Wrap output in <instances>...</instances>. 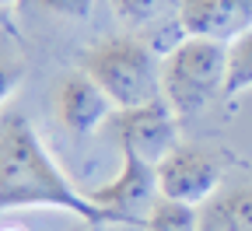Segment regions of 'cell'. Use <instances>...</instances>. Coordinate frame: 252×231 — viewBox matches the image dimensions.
Here are the masks:
<instances>
[{
    "instance_id": "obj_6",
    "label": "cell",
    "mask_w": 252,
    "mask_h": 231,
    "mask_svg": "<svg viewBox=\"0 0 252 231\" xmlns=\"http://www.w3.org/2000/svg\"><path fill=\"white\" fill-rule=\"evenodd\" d=\"M119 154H123L119 175L98 189H88V200L94 207L116 214L126 228H144V217L158 200V172L151 161H144L130 151H119Z\"/></svg>"
},
{
    "instance_id": "obj_16",
    "label": "cell",
    "mask_w": 252,
    "mask_h": 231,
    "mask_svg": "<svg viewBox=\"0 0 252 231\" xmlns=\"http://www.w3.org/2000/svg\"><path fill=\"white\" fill-rule=\"evenodd\" d=\"M0 231H21V228H0Z\"/></svg>"
},
{
    "instance_id": "obj_11",
    "label": "cell",
    "mask_w": 252,
    "mask_h": 231,
    "mask_svg": "<svg viewBox=\"0 0 252 231\" xmlns=\"http://www.w3.org/2000/svg\"><path fill=\"white\" fill-rule=\"evenodd\" d=\"M242 91H252V32L228 42V88L224 98H238Z\"/></svg>"
},
{
    "instance_id": "obj_8",
    "label": "cell",
    "mask_w": 252,
    "mask_h": 231,
    "mask_svg": "<svg viewBox=\"0 0 252 231\" xmlns=\"http://www.w3.org/2000/svg\"><path fill=\"white\" fill-rule=\"evenodd\" d=\"M179 25L186 35L235 42L252 32V0H179Z\"/></svg>"
},
{
    "instance_id": "obj_15",
    "label": "cell",
    "mask_w": 252,
    "mask_h": 231,
    "mask_svg": "<svg viewBox=\"0 0 252 231\" xmlns=\"http://www.w3.org/2000/svg\"><path fill=\"white\" fill-rule=\"evenodd\" d=\"M14 4H18V0H0V21H4V18L14 11Z\"/></svg>"
},
{
    "instance_id": "obj_5",
    "label": "cell",
    "mask_w": 252,
    "mask_h": 231,
    "mask_svg": "<svg viewBox=\"0 0 252 231\" xmlns=\"http://www.w3.org/2000/svg\"><path fill=\"white\" fill-rule=\"evenodd\" d=\"M109 130L119 144V151H130L151 165H158L168 151H175L179 140V116L165 98L137 109H116L109 119Z\"/></svg>"
},
{
    "instance_id": "obj_2",
    "label": "cell",
    "mask_w": 252,
    "mask_h": 231,
    "mask_svg": "<svg viewBox=\"0 0 252 231\" xmlns=\"http://www.w3.org/2000/svg\"><path fill=\"white\" fill-rule=\"evenodd\" d=\"M77 67L98 84L116 109H137L161 98V60L133 35H105L81 49Z\"/></svg>"
},
{
    "instance_id": "obj_3",
    "label": "cell",
    "mask_w": 252,
    "mask_h": 231,
    "mask_svg": "<svg viewBox=\"0 0 252 231\" xmlns=\"http://www.w3.org/2000/svg\"><path fill=\"white\" fill-rule=\"evenodd\" d=\"M228 88V42L186 35L161 60V98L179 119L203 112L224 98Z\"/></svg>"
},
{
    "instance_id": "obj_4",
    "label": "cell",
    "mask_w": 252,
    "mask_h": 231,
    "mask_svg": "<svg viewBox=\"0 0 252 231\" xmlns=\"http://www.w3.org/2000/svg\"><path fill=\"white\" fill-rule=\"evenodd\" d=\"M242 158L220 144H179L154 165L158 172V196L179 203L203 207L210 196L224 186Z\"/></svg>"
},
{
    "instance_id": "obj_10",
    "label": "cell",
    "mask_w": 252,
    "mask_h": 231,
    "mask_svg": "<svg viewBox=\"0 0 252 231\" xmlns=\"http://www.w3.org/2000/svg\"><path fill=\"white\" fill-rule=\"evenodd\" d=\"M144 231H200V207L158 196L144 217Z\"/></svg>"
},
{
    "instance_id": "obj_13",
    "label": "cell",
    "mask_w": 252,
    "mask_h": 231,
    "mask_svg": "<svg viewBox=\"0 0 252 231\" xmlns=\"http://www.w3.org/2000/svg\"><path fill=\"white\" fill-rule=\"evenodd\" d=\"M109 4L126 28H144V25L158 21L172 4L179 7V0H109Z\"/></svg>"
},
{
    "instance_id": "obj_7",
    "label": "cell",
    "mask_w": 252,
    "mask_h": 231,
    "mask_svg": "<svg viewBox=\"0 0 252 231\" xmlns=\"http://www.w3.org/2000/svg\"><path fill=\"white\" fill-rule=\"evenodd\" d=\"M112 112H116V105L109 102V95L81 67L67 70L53 88V116L70 137H91L94 130L109 126Z\"/></svg>"
},
{
    "instance_id": "obj_12",
    "label": "cell",
    "mask_w": 252,
    "mask_h": 231,
    "mask_svg": "<svg viewBox=\"0 0 252 231\" xmlns=\"http://www.w3.org/2000/svg\"><path fill=\"white\" fill-rule=\"evenodd\" d=\"M21 81H25V56L4 32H0V112L7 109V98L18 91Z\"/></svg>"
},
{
    "instance_id": "obj_1",
    "label": "cell",
    "mask_w": 252,
    "mask_h": 231,
    "mask_svg": "<svg viewBox=\"0 0 252 231\" xmlns=\"http://www.w3.org/2000/svg\"><path fill=\"white\" fill-rule=\"evenodd\" d=\"M67 210L91 228L123 224L116 214L94 207L67 172L53 161L42 137L21 109L0 112V214L7 210ZM126 228V224H123Z\"/></svg>"
},
{
    "instance_id": "obj_9",
    "label": "cell",
    "mask_w": 252,
    "mask_h": 231,
    "mask_svg": "<svg viewBox=\"0 0 252 231\" xmlns=\"http://www.w3.org/2000/svg\"><path fill=\"white\" fill-rule=\"evenodd\" d=\"M200 231H252V165L238 161L224 186L200 207Z\"/></svg>"
},
{
    "instance_id": "obj_14",
    "label": "cell",
    "mask_w": 252,
    "mask_h": 231,
    "mask_svg": "<svg viewBox=\"0 0 252 231\" xmlns=\"http://www.w3.org/2000/svg\"><path fill=\"white\" fill-rule=\"evenodd\" d=\"M32 4L60 18H88L91 11V0H32Z\"/></svg>"
}]
</instances>
